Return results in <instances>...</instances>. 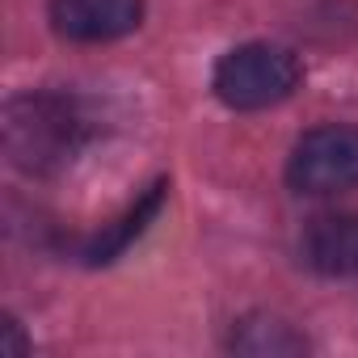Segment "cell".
Listing matches in <instances>:
<instances>
[{"label": "cell", "mask_w": 358, "mask_h": 358, "mask_svg": "<svg viewBox=\"0 0 358 358\" xmlns=\"http://www.w3.org/2000/svg\"><path fill=\"white\" fill-rule=\"evenodd\" d=\"M89 139V118L68 93H17L0 114V143L13 169L51 177L76 160Z\"/></svg>", "instance_id": "cell-1"}, {"label": "cell", "mask_w": 358, "mask_h": 358, "mask_svg": "<svg viewBox=\"0 0 358 358\" xmlns=\"http://www.w3.org/2000/svg\"><path fill=\"white\" fill-rule=\"evenodd\" d=\"M303 80V64L295 51L278 43H241L232 47L211 76L215 97L228 110H270L287 101Z\"/></svg>", "instance_id": "cell-2"}, {"label": "cell", "mask_w": 358, "mask_h": 358, "mask_svg": "<svg viewBox=\"0 0 358 358\" xmlns=\"http://www.w3.org/2000/svg\"><path fill=\"white\" fill-rule=\"evenodd\" d=\"M287 186L308 199H333L358 186V127L324 122L295 139L287 160Z\"/></svg>", "instance_id": "cell-3"}, {"label": "cell", "mask_w": 358, "mask_h": 358, "mask_svg": "<svg viewBox=\"0 0 358 358\" xmlns=\"http://www.w3.org/2000/svg\"><path fill=\"white\" fill-rule=\"evenodd\" d=\"M143 22V0H51V26L68 43H114Z\"/></svg>", "instance_id": "cell-4"}, {"label": "cell", "mask_w": 358, "mask_h": 358, "mask_svg": "<svg viewBox=\"0 0 358 358\" xmlns=\"http://www.w3.org/2000/svg\"><path fill=\"white\" fill-rule=\"evenodd\" d=\"M303 262L316 274L354 278L358 274V211L316 215L303 228Z\"/></svg>", "instance_id": "cell-5"}, {"label": "cell", "mask_w": 358, "mask_h": 358, "mask_svg": "<svg viewBox=\"0 0 358 358\" xmlns=\"http://www.w3.org/2000/svg\"><path fill=\"white\" fill-rule=\"evenodd\" d=\"M160 203H164V182L160 186H152L114 228H106V232H97V236H89L85 245H80V262H89V266H101V262H114L156 215H160Z\"/></svg>", "instance_id": "cell-6"}, {"label": "cell", "mask_w": 358, "mask_h": 358, "mask_svg": "<svg viewBox=\"0 0 358 358\" xmlns=\"http://www.w3.org/2000/svg\"><path fill=\"white\" fill-rule=\"evenodd\" d=\"M228 345L236 350V354H253V358H282V354H303L308 350V341H303V333H295L287 320H278V316H245L236 329H232V337H228Z\"/></svg>", "instance_id": "cell-7"}]
</instances>
